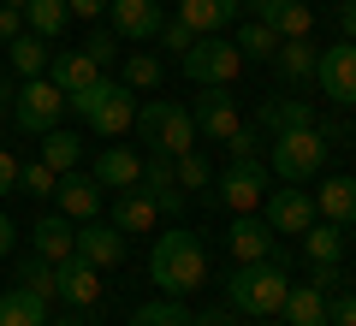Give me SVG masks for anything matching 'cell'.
Returning a JSON list of instances; mask_svg holds the SVG:
<instances>
[{"label":"cell","instance_id":"1","mask_svg":"<svg viewBox=\"0 0 356 326\" xmlns=\"http://www.w3.org/2000/svg\"><path fill=\"white\" fill-rule=\"evenodd\" d=\"M149 279L166 291V297H191V291H202L208 285V250L196 243V231H184V226L161 231L154 250H149Z\"/></svg>","mask_w":356,"mask_h":326},{"label":"cell","instance_id":"2","mask_svg":"<svg viewBox=\"0 0 356 326\" xmlns=\"http://www.w3.org/2000/svg\"><path fill=\"white\" fill-rule=\"evenodd\" d=\"M285 291H291V273H285V261H238V273L226 279V302L232 314H255V320H273L285 302Z\"/></svg>","mask_w":356,"mask_h":326},{"label":"cell","instance_id":"3","mask_svg":"<svg viewBox=\"0 0 356 326\" xmlns=\"http://www.w3.org/2000/svg\"><path fill=\"white\" fill-rule=\"evenodd\" d=\"M131 131H143V142H149V154H166V161H178V154H191L196 142V119H191V107H178V101H166V95H154V101H137V125Z\"/></svg>","mask_w":356,"mask_h":326},{"label":"cell","instance_id":"4","mask_svg":"<svg viewBox=\"0 0 356 326\" xmlns=\"http://www.w3.org/2000/svg\"><path fill=\"white\" fill-rule=\"evenodd\" d=\"M65 107H77V113L89 119V131H102V137H125V131L137 125V89L113 83V77L89 83L83 95H72Z\"/></svg>","mask_w":356,"mask_h":326},{"label":"cell","instance_id":"5","mask_svg":"<svg viewBox=\"0 0 356 326\" xmlns=\"http://www.w3.org/2000/svg\"><path fill=\"white\" fill-rule=\"evenodd\" d=\"M327 131L321 125H309V131H273V154H267V161H273V172L285 178V184H309V178L321 172V166H327Z\"/></svg>","mask_w":356,"mask_h":326},{"label":"cell","instance_id":"6","mask_svg":"<svg viewBox=\"0 0 356 326\" xmlns=\"http://www.w3.org/2000/svg\"><path fill=\"white\" fill-rule=\"evenodd\" d=\"M178 65H184V77L202 83V89H232L238 72H243V54H238V42H226V36H196L191 48L178 54Z\"/></svg>","mask_w":356,"mask_h":326},{"label":"cell","instance_id":"7","mask_svg":"<svg viewBox=\"0 0 356 326\" xmlns=\"http://www.w3.org/2000/svg\"><path fill=\"white\" fill-rule=\"evenodd\" d=\"M65 113V95L54 89V77H24L13 95V125L30 131V137H42V131H54Z\"/></svg>","mask_w":356,"mask_h":326},{"label":"cell","instance_id":"8","mask_svg":"<svg viewBox=\"0 0 356 326\" xmlns=\"http://www.w3.org/2000/svg\"><path fill=\"white\" fill-rule=\"evenodd\" d=\"M315 83H321V95L339 107V113H350L356 107V42H332V48H321V60H315Z\"/></svg>","mask_w":356,"mask_h":326},{"label":"cell","instance_id":"9","mask_svg":"<svg viewBox=\"0 0 356 326\" xmlns=\"http://www.w3.org/2000/svg\"><path fill=\"white\" fill-rule=\"evenodd\" d=\"M261 208H267L261 220H267L273 231H280V238H303V231L321 220V213H315V196H309V190H297V184L267 190V196H261Z\"/></svg>","mask_w":356,"mask_h":326},{"label":"cell","instance_id":"10","mask_svg":"<svg viewBox=\"0 0 356 326\" xmlns=\"http://www.w3.org/2000/svg\"><path fill=\"white\" fill-rule=\"evenodd\" d=\"M214 196L226 202L232 213H255V208H261V196H267V166L261 161H232L226 172L214 178Z\"/></svg>","mask_w":356,"mask_h":326},{"label":"cell","instance_id":"11","mask_svg":"<svg viewBox=\"0 0 356 326\" xmlns=\"http://www.w3.org/2000/svg\"><path fill=\"white\" fill-rule=\"evenodd\" d=\"M161 24V0H107V30L119 42H154Z\"/></svg>","mask_w":356,"mask_h":326},{"label":"cell","instance_id":"12","mask_svg":"<svg viewBox=\"0 0 356 326\" xmlns=\"http://www.w3.org/2000/svg\"><path fill=\"white\" fill-rule=\"evenodd\" d=\"M191 119H196V137H202V142H226L232 131L243 125L238 101H232L226 89H202V101L191 107Z\"/></svg>","mask_w":356,"mask_h":326},{"label":"cell","instance_id":"13","mask_svg":"<svg viewBox=\"0 0 356 326\" xmlns=\"http://www.w3.org/2000/svg\"><path fill=\"white\" fill-rule=\"evenodd\" d=\"M77 261H89V267H119V261H125V231H119V226H102V220H83V226H77Z\"/></svg>","mask_w":356,"mask_h":326},{"label":"cell","instance_id":"14","mask_svg":"<svg viewBox=\"0 0 356 326\" xmlns=\"http://www.w3.org/2000/svg\"><path fill=\"white\" fill-rule=\"evenodd\" d=\"M30 255H42V261H72L77 255V226L65 220V213H42L36 231H30Z\"/></svg>","mask_w":356,"mask_h":326},{"label":"cell","instance_id":"15","mask_svg":"<svg viewBox=\"0 0 356 326\" xmlns=\"http://www.w3.org/2000/svg\"><path fill=\"white\" fill-rule=\"evenodd\" d=\"M250 18H261L280 42H297V36L315 30V13H309L303 0H261V6H250Z\"/></svg>","mask_w":356,"mask_h":326},{"label":"cell","instance_id":"16","mask_svg":"<svg viewBox=\"0 0 356 326\" xmlns=\"http://www.w3.org/2000/svg\"><path fill=\"white\" fill-rule=\"evenodd\" d=\"M238 13H243V0H178V24L191 36H220Z\"/></svg>","mask_w":356,"mask_h":326},{"label":"cell","instance_id":"17","mask_svg":"<svg viewBox=\"0 0 356 326\" xmlns=\"http://www.w3.org/2000/svg\"><path fill=\"white\" fill-rule=\"evenodd\" d=\"M48 77H54V89L72 101V95H83L89 83H102V65L89 60L83 48H65V54H54V60H48Z\"/></svg>","mask_w":356,"mask_h":326},{"label":"cell","instance_id":"18","mask_svg":"<svg viewBox=\"0 0 356 326\" xmlns=\"http://www.w3.org/2000/svg\"><path fill=\"white\" fill-rule=\"evenodd\" d=\"M137 190H149L161 213H184V190H178V172H172V161H166V154H143Z\"/></svg>","mask_w":356,"mask_h":326},{"label":"cell","instance_id":"19","mask_svg":"<svg viewBox=\"0 0 356 326\" xmlns=\"http://www.w3.org/2000/svg\"><path fill=\"white\" fill-rule=\"evenodd\" d=\"M54 196H60V213L65 220H95V213H102V184H95V178L89 172H60V190H54Z\"/></svg>","mask_w":356,"mask_h":326},{"label":"cell","instance_id":"20","mask_svg":"<svg viewBox=\"0 0 356 326\" xmlns=\"http://www.w3.org/2000/svg\"><path fill=\"white\" fill-rule=\"evenodd\" d=\"M60 302H72V309H95L102 302V267L89 261H60Z\"/></svg>","mask_w":356,"mask_h":326},{"label":"cell","instance_id":"21","mask_svg":"<svg viewBox=\"0 0 356 326\" xmlns=\"http://www.w3.org/2000/svg\"><path fill=\"white\" fill-rule=\"evenodd\" d=\"M89 178H95L102 190H137L143 154H131V149H102V154H95V166H89Z\"/></svg>","mask_w":356,"mask_h":326},{"label":"cell","instance_id":"22","mask_svg":"<svg viewBox=\"0 0 356 326\" xmlns=\"http://www.w3.org/2000/svg\"><path fill=\"white\" fill-rule=\"evenodd\" d=\"M273 243H280V231L267 226V220H255V213H238L232 220V255L238 261H267Z\"/></svg>","mask_w":356,"mask_h":326},{"label":"cell","instance_id":"23","mask_svg":"<svg viewBox=\"0 0 356 326\" xmlns=\"http://www.w3.org/2000/svg\"><path fill=\"white\" fill-rule=\"evenodd\" d=\"M154 220H161V208H154L149 190H119L113 220H107V226H119L125 238H143V231H154Z\"/></svg>","mask_w":356,"mask_h":326},{"label":"cell","instance_id":"24","mask_svg":"<svg viewBox=\"0 0 356 326\" xmlns=\"http://www.w3.org/2000/svg\"><path fill=\"white\" fill-rule=\"evenodd\" d=\"M315 213H321V220H332V226H356V178L350 172L327 178V184L315 190Z\"/></svg>","mask_w":356,"mask_h":326},{"label":"cell","instance_id":"25","mask_svg":"<svg viewBox=\"0 0 356 326\" xmlns=\"http://www.w3.org/2000/svg\"><path fill=\"white\" fill-rule=\"evenodd\" d=\"M48 297H36L30 285H13L0 291V326H48Z\"/></svg>","mask_w":356,"mask_h":326},{"label":"cell","instance_id":"26","mask_svg":"<svg viewBox=\"0 0 356 326\" xmlns=\"http://www.w3.org/2000/svg\"><path fill=\"white\" fill-rule=\"evenodd\" d=\"M297 243H303L309 267H339V261H344V226H332V220H315Z\"/></svg>","mask_w":356,"mask_h":326},{"label":"cell","instance_id":"27","mask_svg":"<svg viewBox=\"0 0 356 326\" xmlns=\"http://www.w3.org/2000/svg\"><path fill=\"white\" fill-rule=\"evenodd\" d=\"M280 314H285V326H327V297L315 285H291L285 302H280Z\"/></svg>","mask_w":356,"mask_h":326},{"label":"cell","instance_id":"28","mask_svg":"<svg viewBox=\"0 0 356 326\" xmlns=\"http://www.w3.org/2000/svg\"><path fill=\"white\" fill-rule=\"evenodd\" d=\"M6 48H13V72H18V83H24V77H48V36H36V30H24V36H13L6 42Z\"/></svg>","mask_w":356,"mask_h":326},{"label":"cell","instance_id":"29","mask_svg":"<svg viewBox=\"0 0 356 326\" xmlns=\"http://www.w3.org/2000/svg\"><path fill=\"white\" fill-rule=\"evenodd\" d=\"M315 60H321V48H315L309 36H297V42H280V54H273L280 77H291V83H315Z\"/></svg>","mask_w":356,"mask_h":326},{"label":"cell","instance_id":"30","mask_svg":"<svg viewBox=\"0 0 356 326\" xmlns=\"http://www.w3.org/2000/svg\"><path fill=\"white\" fill-rule=\"evenodd\" d=\"M42 161L54 166V172H72L77 161H83V137H72V131H42Z\"/></svg>","mask_w":356,"mask_h":326},{"label":"cell","instance_id":"31","mask_svg":"<svg viewBox=\"0 0 356 326\" xmlns=\"http://www.w3.org/2000/svg\"><path fill=\"white\" fill-rule=\"evenodd\" d=\"M72 24V6H65V0H30L24 6V30H36V36H60V30Z\"/></svg>","mask_w":356,"mask_h":326},{"label":"cell","instance_id":"32","mask_svg":"<svg viewBox=\"0 0 356 326\" xmlns=\"http://www.w3.org/2000/svg\"><path fill=\"white\" fill-rule=\"evenodd\" d=\"M267 131H309L315 125V107L309 101H291V95H280V101H267Z\"/></svg>","mask_w":356,"mask_h":326},{"label":"cell","instance_id":"33","mask_svg":"<svg viewBox=\"0 0 356 326\" xmlns=\"http://www.w3.org/2000/svg\"><path fill=\"white\" fill-rule=\"evenodd\" d=\"M131 326H196V314L178 297H161V302H143V309L131 314Z\"/></svg>","mask_w":356,"mask_h":326},{"label":"cell","instance_id":"34","mask_svg":"<svg viewBox=\"0 0 356 326\" xmlns=\"http://www.w3.org/2000/svg\"><path fill=\"white\" fill-rule=\"evenodd\" d=\"M238 54H243V60H273V54H280V36H273L261 18H243V30H238Z\"/></svg>","mask_w":356,"mask_h":326},{"label":"cell","instance_id":"35","mask_svg":"<svg viewBox=\"0 0 356 326\" xmlns=\"http://www.w3.org/2000/svg\"><path fill=\"white\" fill-rule=\"evenodd\" d=\"M18 285H30L36 297H48V302H60V267L42 261V255H30V261L18 267Z\"/></svg>","mask_w":356,"mask_h":326},{"label":"cell","instance_id":"36","mask_svg":"<svg viewBox=\"0 0 356 326\" xmlns=\"http://www.w3.org/2000/svg\"><path fill=\"white\" fill-rule=\"evenodd\" d=\"M161 77H166L161 54H131V60H125V77H119V83L143 95V89H161Z\"/></svg>","mask_w":356,"mask_h":326},{"label":"cell","instance_id":"37","mask_svg":"<svg viewBox=\"0 0 356 326\" xmlns=\"http://www.w3.org/2000/svg\"><path fill=\"white\" fill-rule=\"evenodd\" d=\"M18 190H24V196H54V190H60V172H54L48 161H24L18 166Z\"/></svg>","mask_w":356,"mask_h":326},{"label":"cell","instance_id":"38","mask_svg":"<svg viewBox=\"0 0 356 326\" xmlns=\"http://www.w3.org/2000/svg\"><path fill=\"white\" fill-rule=\"evenodd\" d=\"M172 172H178V190H208V184H214V166H208L196 149H191V154H178Z\"/></svg>","mask_w":356,"mask_h":326},{"label":"cell","instance_id":"39","mask_svg":"<svg viewBox=\"0 0 356 326\" xmlns=\"http://www.w3.org/2000/svg\"><path fill=\"white\" fill-rule=\"evenodd\" d=\"M327 326H356V291H332L327 297Z\"/></svg>","mask_w":356,"mask_h":326},{"label":"cell","instance_id":"40","mask_svg":"<svg viewBox=\"0 0 356 326\" xmlns=\"http://www.w3.org/2000/svg\"><path fill=\"white\" fill-rule=\"evenodd\" d=\"M83 54H89V60H95V65H107V60H113V54H119V36H113V30H95V36L83 42Z\"/></svg>","mask_w":356,"mask_h":326},{"label":"cell","instance_id":"41","mask_svg":"<svg viewBox=\"0 0 356 326\" xmlns=\"http://www.w3.org/2000/svg\"><path fill=\"white\" fill-rule=\"evenodd\" d=\"M154 42H161V48H172V54H184V48H191V30H184V24H178V18H166V24H161V36H154Z\"/></svg>","mask_w":356,"mask_h":326},{"label":"cell","instance_id":"42","mask_svg":"<svg viewBox=\"0 0 356 326\" xmlns=\"http://www.w3.org/2000/svg\"><path fill=\"white\" fill-rule=\"evenodd\" d=\"M13 36H24V6H6L0 0V42H13Z\"/></svg>","mask_w":356,"mask_h":326},{"label":"cell","instance_id":"43","mask_svg":"<svg viewBox=\"0 0 356 326\" xmlns=\"http://www.w3.org/2000/svg\"><path fill=\"white\" fill-rule=\"evenodd\" d=\"M18 166H24V161H18L13 149H0V196H6V190H18Z\"/></svg>","mask_w":356,"mask_h":326},{"label":"cell","instance_id":"44","mask_svg":"<svg viewBox=\"0 0 356 326\" xmlns=\"http://www.w3.org/2000/svg\"><path fill=\"white\" fill-rule=\"evenodd\" d=\"M226 149H232V161H255V137H250V131H232V137H226Z\"/></svg>","mask_w":356,"mask_h":326},{"label":"cell","instance_id":"45","mask_svg":"<svg viewBox=\"0 0 356 326\" xmlns=\"http://www.w3.org/2000/svg\"><path fill=\"white\" fill-rule=\"evenodd\" d=\"M339 279H344V261H339V267H315V279H309V285L327 297V291H339Z\"/></svg>","mask_w":356,"mask_h":326},{"label":"cell","instance_id":"46","mask_svg":"<svg viewBox=\"0 0 356 326\" xmlns=\"http://www.w3.org/2000/svg\"><path fill=\"white\" fill-rule=\"evenodd\" d=\"M339 36L356 42V0H339Z\"/></svg>","mask_w":356,"mask_h":326},{"label":"cell","instance_id":"47","mask_svg":"<svg viewBox=\"0 0 356 326\" xmlns=\"http://www.w3.org/2000/svg\"><path fill=\"white\" fill-rule=\"evenodd\" d=\"M72 6V18H102L107 13V0H65Z\"/></svg>","mask_w":356,"mask_h":326},{"label":"cell","instance_id":"48","mask_svg":"<svg viewBox=\"0 0 356 326\" xmlns=\"http://www.w3.org/2000/svg\"><path fill=\"white\" fill-rule=\"evenodd\" d=\"M13 238H18V231H13V220L0 213V255H13Z\"/></svg>","mask_w":356,"mask_h":326},{"label":"cell","instance_id":"49","mask_svg":"<svg viewBox=\"0 0 356 326\" xmlns=\"http://www.w3.org/2000/svg\"><path fill=\"white\" fill-rule=\"evenodd\" d=\"M13 95H18V89L6 83V77H0V113H6V107H13Z\"/></svg>","mask_w":356,"mask_h":326},{"label":"cell","instance_id":"50","mask_svg":"<svg viewBox=\"0 0 356 326\" xmlns=\"http://www.w3.org/2000/svg\"><path fill=\"white\" fill-rule=\"evenodd\" d=\"M196 326H232V314H202Z\"/></svg>","mask_w":356,"mask_h":326},{"label":"cell","instance_id":"51","mask_svg":"<svg viewBox=\"0 0 356 326\" xmlns=\"http://www.w3.org/2000/svg\"><path fill=\"white\" fill-rule=\"evenodd\" d=\"M48 326H89L83 314H60V320H48Z\"/></svg>","mask_w":356,"mask_h":326},{"label":"cell","instance_id":"52","mask_svg":"<svg viewBox=\"0 0 356 326\" xmlns=\"http://www.w3.org/2000/svg\"><path fill=\"white\" fill-rule=\"evenodd\" d=\"M6 6H30V0H6Z\"/></svg>","mask_w":356,"mask_h":326},{"label":"cell","instance_id":"53","mask_svg":"<svg viewBox=\"0 0 356 326\" xmlns=\"http://www.w3.org/2000/svg\"><path fill=\"white\" fill-rule=\"evenodd\" d=\"M250 6H261V0H250Z\"/></svg>","mask_w":356,"mask_h":326},{"label":"cell","instance_id":"54","mask_svg":"<svg viewBox=\"0 0 356 326\" xmlns=\"http://www.w3.org/2000/svg\"><path fill=\"white\" fill-rule=\"evenodd\" d=\"M273 326H285V320H273Z\"/></svg>","mask_w":356,"mask_h":326}]
</instances>
